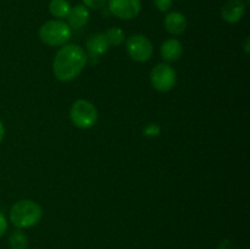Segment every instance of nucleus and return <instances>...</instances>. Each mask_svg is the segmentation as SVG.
<instances>
[{
  "label": "nucleus",
  "instance_id": "1",
  "mask_svg": "<svg viewBox=\"0 0 250 249\" xmlns=\"http://www.w3.org/2000/svg\"><path fill=\"white\" fill-rule=\"evenodd\" d=\"M85 63L87 55L80 45L65 44L54 59V75L61 82H70L82 72Z\"/></svg>",
  "mask_w": 250,
  "mask_h": 249
},
{
  "label": "nucleus",
  "instance_id": "2",
  "mask_svg": "<svg viewBox=\"0 0 250 249\" xmlns=\"http://www.w3.org/2000/svg\"><path fill=\"white\" fill-rule=\"evenodd\" d=\"M42 208L36 202L22 199L15 203L10 210V221L17 228H28L38 224L42 219Z\"/></svg>",
  "mask_w": 250,
  "mask_h": 249
},
{
  "label": "nucleus",
  "instance_id": "3",
  "mask_svg": "<svg viewBox=\"0 0 250 249\" xmlns=\"http://www.w3.org/2000/svg\"><path fill=\"white\" fill-rule=\"evenodd\" d=\"M71 27L61 20H50L39 28V38L50 46L65 45L71 38Z\"/></svg>",
  "mask_w": 250,
  "mask_h": 249
},
{
  "label": "nucleus",
  "instance_id": "4",
  "mask_svg": "<svg viewBox=\"0 0 250 249\" xmlns=\"http://www.w3.org/2000/svg\"><path fill=\"white\" fill-rule=\"evenodd\" d=\"M70 117L72 124L78 128H90L97 124V107L88 100L80 99L71 106Z\"/></svg>",
  "mask_w": 250,
  "mask_h": 249
},
{
  "label": "nucleus",
  "instance_id": "5",
  "mask_svg": "<svg viewBox=\"0 0 250 249\" xmlns=\"http://www.w3.org/2000/svg\"><path fill=\"white\" fill-rule=\"evenodd\" d=\"M151 85L159 92H170L176 84L177 76L172 66L167 63H158L150 72Z\"/></svg>",
  "mask_w": 250,
  "mask_h": 249
},
{
  "label": "nucleus",
  "instance_id": "6",
  "mask_svg": "<svg viewBox=\"0 0 250 249\" xmlns=\"http://www.w3.org/2000/svg\"><path fill=\"white\" fill-rule=\"evenodd\" d=\"M126 50L132 60L137 62H146L153 54V45L143 34H133L127 39Z\"/></svg>",
  "mask_w": 250,
  "mask_h": 249
},
{
  "label": "nucleus",
  "instance_id": "7",
  "mask_svg": "<svg viewBox=\"0 0 250 249\" xmlns=\"http://www.w3.org/2000/svg\"><path fill=\"white\" fill-rule=\"evenodd\" d=\"M109 11L121 20H132L142 10L141 0H109Z\"/></svg>",
  "mask_w": 250,
  "mask_h": 249
},
{
  "label": "nucleus",
  "instance_id": "8",
  "mask_svg": "<svg viewBox=\"0 0 250 249\" xmlns=\"http://www.w3.org/2000/svg\"><path fill=\"white\" fill-rule=\"evenodd\" d=\"M246 12L243 0H229L221 9V16L227 23H237L241 21Z\"/></svg>",
  "mask_w": 250,
  "mask_h": 249
},
{
  "label": "nucleus",
  "instance_id": "9",
  "mask_svg": "<svg viewBox=\"0 0 250 249\" xmlns=\"http://www.w3.org/2000/svg\"><path fill=\"white\" fill-rule=\"evenodd\" d=\"M164 23H165L166 31L173 36H180L187 28V20H186L185 15L178 11L168 12L166 15Z\"/></svg>",
  "mask_w": 250,
  "mask_h": 249
},
{
  "label": "nucleus",
  "instance_id": "10",
  "mask_svg": "<svg viewBox=\"0 0 250 249\" xmlns=\"http://www.w3.org/2000/svg\"><path fill=\"white\" fill-rule=\"evenodd\" d=\"M89 16V9H87L84 5H76L75 7H71L66 19H67V24L71 28L78 29L88 23Z\"/></svg>",
  "mask_w": 250,
  "mask_h": 249
},
{
  "label": "nucleus",
  "instance_id": "11",
  "mask_svg": "<svg viewBox=\"0 0 250 249\" xmlns=\"http://www.w3.org/2000/svg\"><path fill=\"white\" fill-rule=\"evenodd\" d=\"M182 44L177 39H167L161 45V55H163L164 60L168 61V62H173V61L178 60L182 55Z\"/></svg>",
  "mask_w": 250,
  "mask_h": 249
},
{
  "label": "nucleus",
  "instance_id": "12",
  "mask_svg": "<svg viewBox=\"0 0 250 249\" xmlns=\"http://www.w3.org/2000/svg\"><path fill=\"white\" fill-rule=\"evenodd\" d=\"M109 43L104 33H95L90 36L87 41V49L92 56H100L109 49Z\"/></svg>",
  "mask_w": 250,
  "mask_h": 249
},
{
  "label": "nucleus",
  "instance_id": "13",
  "mask_svg": "<svg viewBox=\"0 0 250 249\" xmlns=\"http://www.w3.org/2000/svg\"><path fill=\"white\" fill-rule=\"evenodd\" d=\"M71 10V5L67 0H51L49 4V11L56 19H65L67 17Z\"/></svg>",
  "mask_w": 250,
  "mask_h": 249
},
{
  "label": "nucleus",
  "instance_id": "14",
  "mask_svg": "<svg viewBox=\"0 0 250 249\" xmlns=\"http://www.w3.org/2000/svg\"><path fill=\"white\" fill-rule=\"evenodd\" d=\"M109 45L119 46L124 43L125 41V32L119 27H111L104 33Z\"/></svg>",
  "mask_w": 250,
  "mask_h": 249
},
{
  "label": "nucleus",
  "instance_id": "15",
  "mask_svg": "<svg viewBox=\"0 0 250 249\" xmlns=\"http://www.w3.org/2000/svg\"><path fill=\"white\" fill-rule=\"evenodd\" d=\"M9 244L11 249H26L28 246V239L27 236L22 231L17 229L10 234Z\"/></svg>",
  "mask_w": 250,
  "mask_h": 249
},
{
  "label": "nucleus",
  "instance_id": "16",
  "mask_svg": "<svg viewBox=\"0 0 250 249\" xmlns=\"http://www.w3.org/2000/svg\"><path fill=\"white\" fill-rule=\"evenodd\" d=\"M82 1L87 9L92 10H100L106 5V0H82Z\"/></svg>",
  "mask_w": 250,
  "mask_h": 249
},
{
  "label": "nucleus",
  "instance_id": "17",
  "mask_svg": "<svg viewBox=\"0 0 250 249\" xmlns=\"http://www.w3.org/2000/svg\"><path fill=\"white\" fill-rule=\"evenodd\" d=\"M173 4V0H154V5L161 12H167Z\"/></svg>",
  "mask_w": 250,
  "mask_h": 249
},
{
  "label": "nucleus",
  "instance_id": "18",
  "mask_svg": "<svg viewBox=\"0 0 250 249\" xmlns=\"http://www.w3.org/2000/svg\"><path fill=\"white\" fill-rule=\"evenodd\" d=\"M7 229V220L2 212H0V238L5 234Z\"/></svg>",
  "mask_w": 250,
  "mask_h": 249
},
{
  "label": "nucleus",
  "instance_id": "19",
  "mask_svg": "<svg viewBox=\"0 0 250 249\" xmlns=\"http://www.w3.org/2000/svg\"><path fill=\"white\" fill-rule=\"evenodd\" d=\"M155 127H158V124H149V126L146 128V133L148 134V136H151V134L156 136V134H159L160 129H155V131H154V128H155Z\"/></svg>",
  "mask_w": 250,
  "mask_h": 249
},
{
  "label": "nucleus",
  "instance_id": "20",
  "mask_svg": "<svg viewBox=\"0 0 250 249\" xmlns=\"http://www.w3.org/2000/svg\"><path fill=\"white\" fill-rule=\"evenodd\" d=\"M4 134H5V128H4V124H2V122L0 121V143L2 142V139H4Z\"/></svg>",
  "mask_w": 250,
  "mask_h": 249
},
{
  "label": "nucleus",
  "instance_id": "21",
  "mask_svg": "<svg viewBox=\"0 0 250 249\" xmlns=\"http://www.w3.org/2000/svg\"><path fill=\"white\" fill-rule=\"evenodd\" d=\"M248 44H249V39H247L246 41V53L248 54L249 53V49H248Z\"/></svg>",
  "mask_w": 250,
  "mask_h": 249
}]
</instances>
